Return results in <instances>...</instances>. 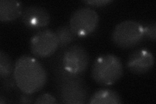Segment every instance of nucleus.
I'll return each mask as SVG.
<instances>
[{"instance_id": "nucleus-1", "label": "nucleus", "mask_w": 156, "mask_h": 104, "mask_svg": "<svg viewBox=\"0 0 156 104\" xmlns=\"http://www.w3.org/2000/svg\"><path fill=\"white\" fill-rule=\"evenodd\" d=\"M51 64L55 75V88L59 100L58 102L70 104L88 103L89 92L82 76L72 75L67 72L58 57L52 59Z\"/></svg>"}, {"instance_id": "nucleus-2", "label": "nucleus", "mask_w": 156, "mask_h": 104, "mask_svg": "<svg viewBox=\"0 0 156 104\" xmlns=\"http://www.w3.org/2000/svg\"><path fill=\"white\" fill-rule=\"evenodd\" d=\"M13 76L18 88L23 92L34 94L47 82L46 69L37 59L29 55L20 57L14 64Z\"/></svg>"}, {"instance_id": "nucleus-3", "label": "nucleus", "mask_w": 156, "mask_h": 104, "mask_svg": "<svg viewBox=\"0 0 156 104\" xmlns=\"http://www.w3.org/2000/svg\"><path fill=\"white\" fill-rule=\"evenodd\" d=\"M123 73V64L119 57L114 54H104L95 59L91 76L98 85L110 86L118 81Z\"/></svg>"}, {"instance_id": "nucleus-4", "label": "nucleus", "mask_w": 156, "mask_h": 104, "mask_svg": "<svg viewBox=\"0 0 156 104\" xmlns=\"http://www.w3.org/2000/svg\"><path fill=\"white\" fill-rule=\"evenodd\" d=\"M61 63L65 70L72 75L82 76L89 64V56L81 44H73L60 51Z\"/></svg>"}, {"instance_id": "nucleus-5", "label": "nucleus", "mask_w": 156, "mask_h": 104, "mask_svg": "<svg viewBox=\"0 0 156 104\" xmlns=\"http://www.w3.org/2000/svg\"><path fill=\"white\" fill-rule=\"evenodd\" d=\"M144 38V26L132 20H127L117 24L112 33L113 42L115 45L123 49L136 46Z\"/></svg>"}, {"instance_id": "nucleus-6", "label": "nucleus", "mask_w": 156, "mask_h": 104, "mask_svg": "<svg viewBox=\"0 0 156 104\" xmlns=\"http://www.w3.org/2000/svg\"><path fill=\"white\" fill-rule=\"evenodd\" d=\"M99 23V15L90 7H81L72 13L69 26L78 37H85L93 33Z\"/></svg>"}, {"instance_id": "nucleus-7", "label": "nucleus", "mask_w": 156, "mask_h": 104, "mask_svg": "<svg viewBox=\"0 0 156 104\" xmlns=\"http://www.w3.org/2000/svg\"><path fill=\"white\" fill-rule=\"evenodd\" d=\"M29 48L31 53L36 57L51 56L58 49V41L55 33L50 29L37 32L31 38Z\"/></svg>"}, {"instance_id": "nucleus-8", "label": "nucleus", "mask_w": 156, "mask_h": 104, "mask_svg": "<svg viewBox=\"0 0 156 104\" xmlns=\"http://www.w3.org/2000/svg\"><path fill=\"white\" fill-rule=\"evenodd\" d=\"M155 59L153 53L146 49H138L129 56L126 66L131 73L143 75L152 70Z\"/></svg>"}, {"instance_id": "nucleus-9", "label": "nucleus", "mask_w": 156, "mask_h": 104, "mask_svg": "<svg viewBox=\"0 0 156 104\" xmlns=\"http://www.w3.org/2000/svg\"><path fill=\"white\" fill-rule=\"evenodd\" d=\"M21 21L27 27L30 29L42 28L50 23V15L45 8L33 5L23 10Z\"/></svg>"}, {"instance_id": "nucleus-10", "label": "nucleus", "mask_w": 156, "mask_h": 104, "mask_svg": "<svg viewBox=\"0 0 156 104\" xmlns=\"http://www.w3.org/2000/svg\"><path fill=\"white\" fill-rule=\"evenodd\" d=\"M22 3L16 0H1L0 1V21L2 23L15 20L21 16Z\"/></svg>"}, {"instance_id": "nucleus-11", "label": "nucleus", "mask_w": 156, "mask_h": 104, "mask_svg": "<svg viewBox=\"0 0 156 104\" xmlns=\"http://www.w3.org/2000/svg\"><path fill=\"white\" fill-rule=\"evenodd\" d=\"M122 100L116 91L109 88H102L95 92L89 98V104H119Z\"/></svg>"}, {"instance_id": "nucleus-12", "label": "nucleus", "mask_w": 156, "mask_h": 104, "mask_svg": "<svg viewBox=\"0 0 156 104\" xmlns=\"http://www.w3.org/2000/svg\"><path fill=\"white\" fill-rule=\"evenodd\" d=\"M58 41V48L63 49L74 41L77 36L73 33L69 24H64L57 28L55 31Z\"/></svg>"}, {"instance_id": "nucleus-13", "label": "nucleus", "mask_w": 156, "mask_h": 104, "mask_svg": "<svg viewBox=\"0 0 156 104\" xmlns=\"http://www.w3.org/2000/svg\"><path fill=\"white\" fill-rule=\"evenodd\" d=\"M14 65L8 54L3 50L0 51V77L7 78L12 76Z\"/></svg>"}, {"instance_id": "nucleus-14", "label": "nucleus", "mask_w": 156, "mask_h": 104, "mask_svg": "<svg viewBox=\"0 0 156 104\" xmlns=\"http://www.w3.org/2000/svg\"><path fill=\"white\" fill-rule=\"evenodd\" d=\"M58 101L56 98L50 93H44L37 96L34 103L35 104H46V103H57Z\"/></svg>"}, {"instance_id": "nucleus-15", "label": "nucleus", "mask_w": 156, "mask_h": 104, "mask_svg": "<svg viewBox=\"0 0 156 104\" xmlns=\"http://www.w3.org/2000/svg\"><path fill=\"white\" fill-rule=\"evenodd\" d=\"M144 37H146L149 40L155 41L156 39V23L153 22L148 24L146 26H144Z\"/></svg>"}, {"instance_id": "nucleus-16", "label": "nucleus", "mask_w": 156, "mask_h": 104, "mask_svg": "<svg viewBox=\"0 0 156 104\" xmlns=\"http://www.w3.org/2000/svg\"><path fill=\"white\" fill-rule=\"evenodd\" d=\"M2 85L3 88L5 91H11L14 90L16 87H18L17 84L16 83L15 80H14V76H10L7 78L1 79Z\"/></svg>"}, {"instance_id": "nucleus-17", "label": "nucleus", "mask_w": 156, "mask_h": 104, "mask_svg": "<svg viewBox=\"0 0 156 104\" xmlns=\"http://www.w3.org/2000/svg\"><path fill=\"white\" fill-rule=\"evenodd\" d=\"M113 2V0H86V1H83L82 2L92 7H101L106 6L107 4L111 3Z\"/></svg>"}, {"instance_id": "nucleus-18", "label": "nucleus", "mask_w": 156, "mask_h": 104, "mask_svg": "<svg viewBox=\"0 0 156 104\" xmlns=\"http://www.w3.org/2000/svg\"><path fill=\"white\" fill-rule=\"evenodd\" d=\"M35 95L33 94H29L23 92L22 95H20L18 99V103H34L35 100Z\"/></svg>"}, {"instance_id": "nucleus-19", "label": "nucleus", "mask_w": 156, "mask_h": 104, "mask_svg": "<svg viewBox=\"0 0 156 104\" xmlns=\"http://www.w3.org/2000/svg\"><path fill=\"white\" fill-rule=\"evenodd\" d=\"M8 102L7 101V98L5 97L3 95H0V103L3 104V103H6Z\"/></svg>"}]
</instances>
